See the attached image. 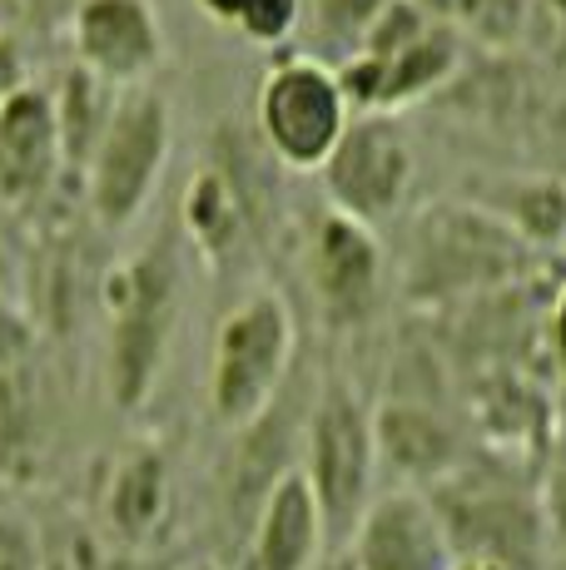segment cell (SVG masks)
<instances>
[{
  "instance_id": "cell-1",
  "label": "cell",
  "mask_w": 566,
  "mask_h": 570,
  "mask_svg": "<svg viewBox=\"0 0 566 570\" xmlns=\"http://www.w3.org/2000/svg\"><path fill=\"white\" fill-rule=\"evenodd\" d=\"M531 248L482 204L432 199L408 218L398 248V293L418 313H452L507 293L527 273Z\"/></svg>"
},
{
  "instance_id": "cell-2",
  "label": "cell",
  "mask_w": 566,
  "mask_h": 570,
  "mask_svg": "<svg viewBox=\"0 0 566 570\" xmlns=\"http://www.w3.org/2000/svg\"><path fill=\"white\" fill-rule=\"evenodd\" d=\"M105 303V392L110 407L135 416L149 407L169 367V347L184 313V273L174 234L159 228L145 248L119 258L100 283Z\"/></svg>"
},
{
  "instance_id": "cell-3",
  "label": "cell",
  "mask_w": 566,
  "mask_h": 570,
  "mask_svg": "<svg viewBox=\"0 0 566 570\" xmlns=\"http://www.w3.org/2000/svg\"><path fill=\"white\" fill-rule=\"evenodd\" d=\"M299 476L309 481L313 501L323 511L329 546L339 551L368 501L383 491L378 471V436H373V397L358 392L353 377L323 372L313 397L303 402V436H299Z\"/></svg>"
},
{
  "instance_id": "cell-4",
  "label": "cell",
  "mask_w": 566,
  "mask_h": 570,
  "mask_svg": "<svg viewBox=\"0 0 566 570\" xmlns=\"http://www.w3.org/2000/svg\"><path fill=\"white\" fill-rule=\"evenodd\" d=\"M457 75H462V36L428 20L412 0H388L358 36V50L339 65V85L353 115L398 119L408 105L448 90Z\"/></svg>"
},
{
  "instance_id": "cell-5",
  "label": "cell",
  "mask_w": 566,
  "mask_h": 570,
  "mask_svg": "<svg viewBox=\"0 0 566 570\" xmlns=\"http://www.w3.org/2000/svg\"><path fill=\"white\" fill-rule=\"evenodd\" d=\"M293 357H299V323L283 293L258 288L234 303L209 343V372H204L209 422L219 432L258 422L289 392Z\"/></svg>"
},
{
  "instance_id": "cell-6",
  "label": "cell",
  "mask_w": 566,
  "mask_h": 570,
  "mask_svg": "<svg viewBox=\"0 0 566 570\" xmlns=\"http://www.w3.org/2000/svg\"><path fill=\"white\" fill-rule=\"evenodd\" d=\"M442 531L452 546V566H507L537 570L547 546V511L541 497L502 462L467 456L452 476L428 491Z\"/></svg>"
},
{
  "instance_id": "cell-7",
  "label": "cell",
  "mask_w": 566,
  "mask_h": 570,
  "mask_svg": "<svg viewBox=\"0 0 566 570\" xmlns=\"http://www.w3.org/2000/svg\"><path fill=\"white\" fill-rule=\"evenodd\" d=\"M169 145H174V119L169 100L159 90H125L115 95L110 119L100 129L90 164L80 174V194L90 218L105 234H125L149 199L159 194L169 169Z\"/></svg>"
},
{
  "instance_id": "cell-8",
  "label": "cell",
  "mask_w": 566,
  "mask_h": 570,
  "mask_svg": "<svg viewBox=\"0 0 566 570\" xmlns=\"http://www.w3.org/2000/svg\"><path fill=\"white\" fill-rule=\"evenodd\" d=\"M303 283L329 333L353 337L373 327L388 298V254L378 228L323 204L303 228Z\"/></svg>"
},
{
  "instance_id": "cell-9",
  "label": "cell",
  "mask_w": 566,
  "mask_h": 570,
  "mask_svg": "<svg viewBox=\"0 0 566 570\" xmlns=\"http://www.w3.org/2000/svg\"><path fill=\"white\" fill-rule=\"evenodd\" d=\"M254 115L269 155L283 159L289 169L319 174L339 149L353 105H348L333 65L313 60V55H289L264 75Z\"/></svg>"
},
{
  "instance_id": "cell-10",
  "label": "cell",
  "mask_w": 566,
  "mask_h": 570,
  "mask_svg": "<svg viewBox=\"0 0 566 570\" xmlns=\"http://www.w3.org/2000/svg\"><path fill=\"white\" fill-rule=\"evenodd\" d=\"M418 155L398 115H353L339 139V149L319 169L323 204L358 224L378 228L408 204Z\"/></svg>"
},
{
  "instance_id": "cell-11",
  "label": "cell",
  "mask_w": 566,
  "mask_h": 570,
  "mask_svg": "<svg viewBox=\"0 0 566 570\" xmlns=\"http://www.w3.org/2000/svg\"><path fill=\"white\" fill-rule=\"evenodd\" d=\"M75 70L100 80L105 90H145L165 65L169 40L155 0H75L65 16Z\"/></svg>"
},
{
  "instance_id": "cell-12",
  "label": "cell",
  "mask_w": 566,
  "mask_h": 570,
  "mask_svg": "<svg viewBox=\"0 0 566 570\" xmlns=\"http://www.w3.org/2000/svg\"><path fill=\"white\" fill-rule=\"evenodd\" d=\"M289 397V392H283ZM283 397L258 422L228 432V452L214 462V525H224L228 551H244V535L254 525L264 497L279 487L289 471H299V436L303 412L293 416Z\"/></svg>"
},
{
  "instance_id": "cell-13",
  "label": "cell",
  "mask_w": 566,
  "mask_h": 570,
  "mask_svg": "<svg viewBox=\"0 0 566 570\" xmlns=\"http://www.w3.org/2000/svg\"><path fill=\"white\" fill-rule=\"evenodd\" d=\"M90 521L135 556H159L174 525V462L159 442L135 436L105 462L95 481Z\"/></svg>"
},
{
  "instance_id": "cell-14",
  "label": "cell",
  "mask_w": 566,
  "mask_h": 570,
  "mask_svg": "<svg viewBox=\"0 0 566 570\" xmlns=\"http://www.w3.org/2000/svg\"><path fill=\"white\" fill-rule=\"evenodd\" d=\"M373 436H378V471H383L388 487L432 491L442 476H452L467 462L462 422H457L452 402L383 392L373 402Z\"/></svg>"
},
{
  "instance_id": "cell-15",
  "label": "cell",
  "mask_w": 566,
  "mask_h": 570,
  "mask_svg": "<svg viewBox=\"0 0 566 570\" xmlns=\"http://www.w3.org/2000/svg\"><path fill=\"white\" fill-rule=\"evenodd\" d=\"M353 570H452V546L428 491L383 487L339 546Z\"/></svg>"
},
{
  "instance_id": "cell-16",
  "label": "cell",
  "mask_w": 566,
  "mask_h": 570,
  "mask_svg": "<svg viewBox=\"0 0 566 570\" xmlns=\"http://www.w3.org/2000/svg\"><path fill=\"white\" fill-rule=\"evenodd\" d=\"M65 174L60 115L46 85H20L0 105V204L36 208Z\"/></svg>"
},
{
  "instance_id": "cell-17",
  "label": "cell",
  "mask_w": 566,
  "mask_h": 570,
  "mask_svg": "<svg viewBox=\"0 0 566 570\" xmlns=\"http://www.w3.org/2000/svg\"><path fill=\"white\" fill-rule=\"evenodd\" d=\"M329 531H323V511L313 501L309 481L299 471L279 481L264 497L254 525L238 551V570H313L329 556Z\"/></svg>"
},
{
  "instance_id": "cell-18",
  "label": "cell",
  "mask_w": 566,
  "mask_h": 570,
  "mask_svg": "<svg viewBox=\"0 0 566 570\" xmlns=\"http://www.w3.org/2000/svg\"><path fill=\"white\" fill-rule=\"evenodd\" d=\"M179 234L214 268L254 238V194L238 184V174L224 159L194 164L189 184L179 194Z\"/></svg>"
},
{
  "instance_id": "cell-19",
  "label": "cell",
  "mask_w": 566,
  "mask_h": 570,
  "mask_svg": "<svg viewBox=\"0 0 566 570\" xmlns=\"http://www.w3.org/2000/svg\"><path fill=\"white\" fill-rule=\"evenodd\" d=\"M36 570H165L155 556L119 551L90 511H50L36 525Z\"/></svg>"
},
{
  "instance_id": "cell-20",
  "label": "cell",
  "mask_w": 566,
  "mask_h": 570,
  "mask_svg": "<svg viewBox=\"0 0 566 570\" xmlns=\"http://www.w3.org/2000/svg\"><path fill=\"white\" fill-rule=\"evenodd\" d=\"M303 10H309V0H248L234 30L248 46H283L299 30Z\"/></svg>"
},
{
  "instance_id": "cell-21",
  "label": "cell",
  "mask_w": 566,
  "mask_h": 570,
  "mask_svg": "<svg viewBox=\"0 0 566 570\" xmlns=\"http://www.w3.org/2000/svg\"><path fill=\"white\" fill-rule=\"evenodd\" d=\"M388 0H319V26L333 36V26H343L348 36H363L368 20L383 10Z\"/></svg>"
},
{
  "instance_id": "cell-22",
  "label": "cell",
  "mask_w": 566,
  "mask_h": 570,
  "mask_svg": "<svg viewBox=\"0 0 566 570\" xmlns=\"http://www.w3.org/2000/svg\"><path fill=\"white\" fill-rule=\"evenodd\" d=\"M20 85H30V65H26V46H20L10 30H0V105L10 100V95L20 90Z\"/></svg>"
},
{
  "instance_id": "cell-23",
  "label": "cell",
  "mask_w": 566,
  "mask_h": 570,
  "mask_svg": "<svg viewBox=\"0 0 566 570\" xmlns=\"http://www.w3.org/2000/svg\"><path fill=\"white\" fill-rule=\"evenodd\" d=\"M547 347H552V357H557V377L566 387V283L557 298H552V313H547Z\"/></svg>"
},
{
  "instance_id": "cell-24",
  "label": "cell",
  "mask_w": 566,
  "mask_h": 570,
  "mask_svg": "<svg viewBox=\"0 0 566 570\" xmlns=\"http://www.w3.org/2000/svg\"><path fill=\"white\" fill-rule=\"evenodd\" d=\"M199 6H204V16L219 20V26H238V16H244L248 0H199Z\"/></svg>"
},
{
  "instance_id": "cell-25",
  "label": "cell",
  "mask_w": 566,
  "mask_h": 570,
  "mask_svg": "<svg viewBox=\"0 0 566 570\" xmlns=\"http://www.w3.org/2000/svg\"><path fill=\"white\" fill-rule=\"evenodd\" d=\"M313 570H353V566H348V556H343V551H329Z\"/></svg>"
},
{
  "instance_id": "cell-26",
  "label": "cell",
  "mask_w": 566,
  "mask_h": 570,
  "mask_svg": "<svg viewBox=\"0 0 566 570\" xmlns=\"http://www.w3.org/2000/svg\"><path fill=\"white\" fill-rule=\"evenodd\" d=\"M174 570H228V566H219L214 556H199V561H184V566H174Z\"/></svg>"
},
{
  "instance_id": "cell-27",
  "label": "cell",
  "mask_w": 566,
  "mask_h": 570,
  "mask_svg": "<svg viewBox=\"0 0 566 570\" xmlns=\"http://www.w3.org/2000/svg\"><path fill=\"white\" fill-rule=\"evenodd\" d=\"M452 570H507V566H452Z\"/></svg>"
}]
</instances>
